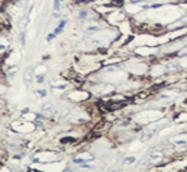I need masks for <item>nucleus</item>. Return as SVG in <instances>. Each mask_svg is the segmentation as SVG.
Wrapping results in <instances>:
<instances>
[{
	"mask_svg": "<svg viewBox=\"0 0 187 172\" xmlns=\"http://www.w3.org/2000/svg\"><path fill=\"white\" fill-rule=\"evenodd\" d=\"M34 80V69L32 68H27L23 73V82H25L27 85H30Z\"/></svg>",
	"mask_w": 187,
	"mask_h": 172,
	"instance_id": "nucleus-6",
	"label": "nucleus"
},
{
	"mask_svg": "<svg viewBox=\"0 0 187 172\" xmlns=\"http://www.w3.org/2000/svg\"><path fill=\"white\" fill-rule=\"evenodd\" d=\"M67 23H68L67 19H60L59 21V24L55 27V29H54V33H55V36H58V35H60L62 32H63L66 26H67Z\"/></svg>",
	"mask_w": 187,
	"mask_h": 172,
	"instance_id": "nucleus-7",
	"label": "nucleus"
},
{
	"mask_svg": "<svg viewBox=\"0 0 187 172\" xmlns=\"http://www.w3.org/2000/svg\"><path fill=\"white\" fill-rule=\"evenodd\" d=\"M117 85L112 84V83H108V82H96V83H91L90 84V88L89 92L91 95L96 96V97H101V98H105L114 95L117 92Z\"/></svg>",
	"mask_w": 187,
	"mask_h": 172,
	"instance_id": "nucleus-1",
	"label": "nucleus"
},
{
	"mask_svg": "<svg viewBox=\"0 0 187 172\" xmlns=\"http://www.w3.org/2000/svg\"><path fill=\"white\" fill-rule=\"evenodd\" d=\"M35 93L38 97H46V95H48V92L45 89H37V91H35Z\"/></svg>",
	"mask_w": 187,
	"mask_h": 172,
	"instance_id": "nucleus-14",
	"label": "nucleus"
},
{
	"mask_svg": "<svg viewBox=\"0 0 187 172\" xmlns=\"http://www.w3.org/2000/svg\"><path fill=\"white\" fill-rule=\"evenodd\" d=\"M17 72H18V66H17V65H14V66H12V68L8 69V72H6V77H8V79L12 80L13 78L15 77V74H17Z\"/></svg>",
	"mask_w": 187,
	"mask_h": 172,
	"instance_id": "nucleus-9",
	"label": "nucleus"
},
{
	"mask_svg": "<svg viewBox=\"0 0 187 172\" xmlns=\"http://www.w3.org/2000/svg\"><path fill=\"white\" fill-rule=\"evenodd\" d=\"M55 37H57V36H55V33H54V32H53V33H49L48 36H46V41H48V42H51Z\"/></svg>",
	"mask_w": 187,
	"mask_h": 172,
	"instance_id": "nucleus-15",
	"label": "nucleus"
},
{
	"mask_svg": "<svg viewBox=\"0 0 187 172\" xmlns=\"http://www.w3.org/2000/svg\"><path fill=\"white\" fill-rule=\"evenodd\" d=\"M0 61H2V58H0Z\"/></svg>",
	"mask_w": 187,
	"mask_h": 172,
	"instance_id": "nucleus-18",
	"label": "nucleus"
},
{
	"mask_svg": "<svg viewBox=\"0 0 187 172\" xmlns=\"http://www.w3.org/2000/svg\"><path fill=\"white\" fill-rule=\"evenodd\" d=\"M91 93L85 89H74L68 95V98L74 101V102H85V101L90 99Z\"/></svg>",
	"mask_w": 187,
	"mask_h": 172,
	"instance_id": "nucleus-3",
	"label": "nucleus"
},
{
	"mask_svg": "<svg viewBox=\"0 0 187 172\" xmlns=\"http://www.w3.org/2000/svg\"><path fill=\"white\" fill-rule=\"evenodd\" d=\"M60 143L62 144H68V143H76V138L73 136H64L60 139Z\"/></svg>",
	"mask_w": 187,
	"mask_h": 172,
	"instance_id": "nucleus-11",
	"label": "nucleus"
},
{
	"mask_svg": "<svg viewBox=\"0 0 187 172\" xmlns=\"http://www.w3.org/2000/svg\"><path fill=\"white\" fill-rule=\"evenodd\" d=\"M19 42L23 46L26 45V31H22V32H19Z\"/></svg>",
	"mask_w": 187,
	"mask_h": 172,
	"instance_id": "nucleus-12",
	"label": "nucleus"
},
{
	"mask_svg": "<svg viewBox=\"0 0 187 172\" xmlns=\"http://www.w3.org/2000/svg\"><path fill=\"white\" fill-rule=\"evenodd\" d=\"M110 172H121V171H110Z\"/></svg>",
	"mask_w": 187,
	"mask_h": 172,
	"instance_id": "nucleus-17",
	"label": "nucleus"
},
{
	"mask_svg": "<svg viewBox=\"0 0 187 172\" xmlns=\"http://www.w3.org/2000/svg\"><path fill=\"white\" fill-rule=\"evenodd\" d=\"M137 163H138V159L133 154H126L122 158V165L123 166H135V165H137Z\"/></svg>",
	"mask_w": 187,
	"mask_h": 172,
	"instance_id": "nucleus-4",
	"label": "nucleus"
},
{
	"mask_svg": "<svg viewBox=\"0 0 187 172\" xmlns=\"http://www.w3.org/2000/svg\"><path fill=\"white\" fill-rule=\"evenodd\" d=\"M62 4H63V0H54L53 3V18H60L62 15Z\"/></svg>",
	"mask_w": 187,
	"mask_h": 172,
	"instance_id": "nucleus-5",
	"label": "nucleus"
},
{
	"mask_svg": "<svg viewBox=\"0 0 187 172\" xmlns=\"http://www.w3.org/2000/svg\"><path fill=\"white\" fill-rule=\"evenodd\" d=\"M54 114V108H53V105L51 103H45L44 107H42V116L45 117H49Z\"/></svg>",
	"mask_w": 187,
	"mask_h": 172,
	"instance_id": "nucleus-8",
	"label": "nucleus"
},
{
	"mask_svg": "<svg viewBox=\"0 0 187 172\" xmlns=\"http://www.w3.org/2000/svg\"><path fill=\"white\" fill-rule=\"evenodd\" d=\"M95 159V155L92 153L87 152V151H82L80 152L78 154H76L73 157V163L74 165H78V166H82V165H86V163H90Z\"/></svg>",
	"mask_w": 187,
	"mask_h": 172,
	"instance_id": "nucleus-2",
	"label": "nucleus"
},
{
	"mask_svg": "<svg viewBox=\"0 0 187 172\" xmlns=\"http://www.w3.org/2000/svg\"><path fill=\"white\" fill-rule=\"evenodd\" d=\"M36 82H37V84H42V83L45 82V73L37 74V75H36Z\"/></svg>",
	"mask_w": 187,
	"mask_h": 172,
	"instance_id": "nucleus-13",
	"label": "nucleus"
},
{
	"mask_svg": "<svg viewBox=\"0 0 187 172\" xmlns=\"http://www.w3.org/2000/svg\"><path fill=\"white\" fill-rule=\"evenodd\" d=\"M6 49H8V43H6V40H5V37L0 36V54H2V52H4Z\"/></svg>",
	"mask_w": 187,
	"mask_h": 172,
	"instance_id": "nucleus-10",
	"label": "nucleus"
},
{
	"mask_svg": "<svg viewBox=\"0 0 187 172\" xmlns=\"http://www.w3.org/2000/svg\"><path fill=\"white\" fill-rule=\"evenodd\" d=\"M64 172H72V171H71V170H66Z\"/></svg>",
	"mask_w": 187,
	"mask_h": 172,
	"instance_id": "nucleus-16",
	"label": "nucleus"
}]
</instances>
